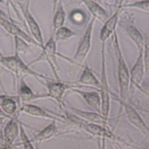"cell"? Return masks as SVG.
<instances>
[{"instance_id": "8d00e7d4", "label": "cell", "mask_w": 149, "mask_h": 149, "mask_svg": "<svg viewBox=\"0 0 149 149\" xmlns=\"http://www.w3.org/2000/svg\"><path fill=\"white\" fill-rule=\"evenodd\" d=\"M0 133H2V132H1V130H0Z\"/></svg>"}, {"instance_id": "52a82bcc", "label": "cell", "mask_w": 149, "mask_h": 149, "mask_svg": "<svg viewBox=\"0 0 149 149\" xmlns=\"http://www.w3.org/2000/svg\"><path fill=\"white\" fill-rule=\"evenodd\" d=\"M79 127L82 130L90 134V135L96 138H101L103 139H108L114 142H119L122 143H125L126 141L121 137L118 136L113 133L108 125H100L97 123H92V122H86L84 121H77Z\"/></svg>"}, {"instance_id": "4dcf8cb0", "label": "cell", "mask_w": 149, "mask_h": 149, "mask_svg": "<svg viewBox=\"0 0 149 149\" xmlns=\"http://www.w3.org/2000/svg\"><path fill=\"white\" fill-rule=\"evenodd\" d=\"M0 148H4V138L2 133H0Z\"/></svg>"}, {"instance_id": "ba28073f", "label": "cell", "mask_w": 149, "mask_h": 149, "mask_svg": "<svg viewBox=\"0 0 149 149\" xmlns=\"http://www.w3.org/2000/svg\"><path fill=\"white\" fill-rule=\"evenodd\" d=\"M17 4L21 11L25 22H26L29 32H30L31 36L40 45L41 48H42L45 44V41H44L43 34H42V31L41 30L39 23H37L35 17L31 13L29 6L20 2V1H17Z\"/></svg>"}, {"instance_id": "f546056e", "label": "cell", "mask_w": 149, "mask_h": 149, "mask_svg": "<svg viewBox=\"0 0 149 149\" xmlns=\"http://www.w3.org/2000/svg\"><path fill=\"white\" fill-rule=\"evenodd\" d=\"M20 1V0H8V1H9V2L10 3V4H12V5H13V8H14V10H15V11H16V10H15V5H14V4H17V1ZM16 13H17V17H18L20 19V14H19V13H17V11H16Z\"/></svg>"}, {"instance_id": "d6986e66", "label": "cell", "mask_w": 149, "mask_h": 149, "mask_svg": "<svg viewBox=\"0 0 149 149\" xmlns=\"http://www.w3.org/2000/svg\"><path fill=\"white\" fill-rule=\"evenodd\" d=\"M59 133V130L56 125V121L52 120L50 123L48 124L41 131H39L32 139H31V142L41 143L45 141H49L54 137L57 136Z\"/></svg>"}, {"instance_id": "f1b7e54d", "label": "cell", "mask_w": 149, "mask_h": 149, "mask_svg": "<svg viewBox=\"0 0 149 149\" xmlns=\"http://www.w3.org/2000/svg\"><path fill=\"white\" fill-rule=\"evenodd\" d=\"M124 1H125V0H114V3H113V12H122V10H123Z\"/></svg>"}, {"instance_id": "d590c367", "label": "cell", "mask_w": 149, "mask_h": 149, "mask_svg": "<svg viewBox=\"0 0 149 149\" xmlns=\"http://www.w3.org/2000/svg\"><path fill=\"white\" fill-rule=\"evenodd\" d=\"M1 55H1V52H0V56H1Z\"/></svg>"}, {"instance_id": "8992f818", "label": "cell", "mask_w": 149, "mask_h": 149, "mask_svg": "<svg viewBox=\"0 0 149 149\" xmlns=\"http://www.w3.org/2000/svg\"><path fill=\"white\" fill-rule=\"evenodd\" d=\"M95 21L96 19L94 17L90 18L74 54V61L79 65L82 64L85 61L86 58L91 50L92 39H93V33Z\"/></svg>"}, {"instance_id": "484cf974", "label": "cell", "mask_w": 149, "mask_h": 149, "mask_svg": "<svg viewBox=\"0 0 149 149\" xmlns=\"http://www.w3.org/2000/svg\"><path fill=\"white\" fill-rule=\"evenodd\" d=\"M125 8L137 9L141 11L149 13V0H141V1H137L135 2L124 4L123 9Z\"/></svg>"}, {"instance_id": "5bb4252c", "label": "cell", "mask_w": 149, "mask_h": 149, "mask_svg": "<svg viewBox=\"0 0 149 149\" xmlns=\"http://www.w3.org/2000/svg\"><path fill=\"white\" fill-rule=\"evenodd\" d=\"M18 113H15L12 116L8 121L3 132L4 138V148H11L14 144L19 135V126L20 122L18 120Z\"/></svg>"}, {"instance_id": "9a60e30c", "label": "cell", "mask_w": 149, "mask_h": 149, "mask_svg": "<svg viewBox=\"0 0 149 149\" xmlns=\"http://www.w3.org/2000/svg\"><path fill=\"white\" fill-rule=\"evenodd\" d=\"M145 67L143 62V49L138 50V55L135 63L130 69V85L135 86L137 88L140 87L145 77Z\"/></svg>"}, {"instance_id": "30bf717a", "label": "cell", "mask_w": 149, "mask_h": 149, "mask_svg": "<svg viewBox=\"0 0 149 149\" xmlns=\"http://www.w3.org/2000/svg\"><path fill=\"white\" fill-rule=\"evenodd\" d=\"M0 26L12 36L21 38V39H24L26 42H27L29 45H34V46L41 48L40 45L30 34H28L17 25H16L15 23L8 20L6 17H3L1 14H0Z\"/></svg>"}, {"instance_id": "d6a6232c", "label": "cell", "mask_w": 149, "mask_h": 149, "mask_svg": "<svg viewBox=\"0 0 149 149\" xmlns=\"http://www.w3.org/2000/svg\"><path fill=\"white\" fill-rule=\"evenodd\" d=\"M0 117H9L5 113H4V111L1 110V108H0Z\"/></svg>"}, {"instance_id": "e0dca14e", "label": "cell", "mask_w": 149, "mask_h": 149, "mask_svg": "<svg viewBox=\"0 0 149 149\" xmlns=\"http://www.w3.org/2000/svg\"><path fill=\"white\" fill-rule=\"evenodd\" d=\"M68 111L86 122L100 124V125H108V126L109 125V119H106L104 116H102V114L96 111L91 112L83 111L74 106H68Z\"/></svg>"}, {"instance_id": "277c9868", "label": "cell", "mask_w": 149, "mask_h": 149, "mask_svg": "<svg viewBox=\"0 0 149 149\" xmlns=\"http://www.w3.org/2000/svg\"><path fill=\"white\" fill-rule=\"evenodd\" d=\"M41 49H42L41 53L28 64L31 66L36 63L45 61L52 68L57 80H60L57 72V69L58 68V63H57V42L55 41L53 35H52L48 39V40L44 44L43 47Z\"/></svg>"}, {"instance_id": "7402d4cb", "label": "cell", "mask_w": 149, "mask_h": 149, "mask_svg": "<svg viewBox=\"0 0 149 149\" xmlns=\"http://www.w3.org/2000/svg\"><path fill=\"white\" fill-rule=\"evenodd\" d=\"M53 19H52V27L53 31L61 26H64L66 18V13L63 5V0H58L55 10L53 12Z\"/></svg>"}, {"instance_id": "9c48e42d", "label": "cell", "mask_w": 149, "mask_h": 149, "mask_svg": "<svg viewBox=\"0 0 149 149\" xmlns=\"http://www.w3.org/2000/svg\"><path fill=\"white\" fill-rule=\"evenodd\" d=\"M47 88V93L49 98L55 100L59 106H64L63 98L65 92L72 88V86L66 83L62 82L60 80L52 81L50 79L45 80L43 83Z\"/></svg>"}, {"instance_id": "ffe728a7", "label": "cell", "mask_w": 149, "mask_h": 149, "mask_svg": "<svg viewBox=\"0 0 149 149\" xmlns=\"http://www.w3.org/2000/svg\"><path fill=\"white\" fill-rule=\"evenodd\" d=\"M80 1L85 5L88 11L96 20H98L99 21L103 23L109 18V13L104 7L100 5V3L97 2L95 0H80Z\"/></svg>"}, {"instance_id": "cb8c5ba5", "label": "cell", "mask_w": 149, "mask_h": 149, "mask_svg": "<svg viewBox=\"0 0 149 149\" xmlns=\"http://www.w3.org/2000/svg\"><path fill=\"white\" fill-rule=\"evenodd\" d=\"M76 35H77V33L74 31L65 26H61L57 29L53 33L54 38L57 42H65L74 37Z\"/></svg>"}, {"instance_id": "ac0fdd59", "label": "cell", "mask_w": 149, "mask_h": 149, "mask_svg": "<svg viewBox=\"0 0 149 149\" xmlns=\"http://www.w3.org/2000/svg\"><path fill=\"white\" fill-rule=\"evenodd\" d=\"M73 93H77L84 100V101L95 111L101 114V97L99 92L84 91L77 88L71 89Z\"/></svg>"}, {"instance_id": "5b68a950", "label": "cell", "mask_w": 149, "mask_h": 149, "mask_svg": "<svg viewBox=\"0 0 149 149\" xmlns=\"http://www.w3.org/2000/svg\"><path fill=\"white\" fill-rule=\"evenodd\" d=\"M111 97L112 99L117 101L121 106V107L123 109L128 122L143 135L147 137L149 136V127L146 125L145 121L141 117V116L137 111L136 109L132 105L128 103L127 100H121L119 96L115 95L113 93H111Z\"/></svg>"}, {"instance_id": "8fae6325", "label": "cell", "mask_w": 149, "mask_h": 149, "mask_svg": "<svg viewBox=\"0 0 149 149\" xmlns=\"http://www.w3.org/2000/svg\"><path fill=\"white\" fill-rule=\"evenodd\" d=\"M118 24H119V26L123 28L127 36L135 44L138 50L143 49L145 37L141 33V32L137 29L132 20H130V17H123L120 23L119 20Z\"/></svg>"}, {"instance_id": "44dd1931", "label": "cell", "mask_w": 149, "mask_h": 149, "mask_svg": "<svg viewBox=\"0 0 149 149\" xmlns=\"http://www.w3.org/2000/svg\"><path fill=\"white\" fill-rule=\"evenodd\" d=\"M78 82L83 85L95 87L98 90L100 87V79H97L95 73L93 72V69L87 64L84 65Z\"/></svg>"}, {"instance_id": "3957f363", "label": "cell", "mask_w": 149, "mask_h": 149, "mask_svg": "<svg viewBox=\"0 0 149 149\" xmlns=\"http://www.w3.org/2000/svg\"><path fill=\"white\" fill-rule=\"evenodd\" d=\"M101 49H100V87L99 88L100 97H101V114L106 119H109V113L111 109V91L109 88V81H108L107 69H106V43L101 42Z\"/></svg>"}, {"instance_id": "836d02e7", "label": "cell", "mask_w": 149, "mask_h": 149, "mask_svg": "<svg viewBox=\"0 0 149 149\" xmlns=\"http://www.w3.org/2000/svg\"><path fill=\"white\" fill-rule=\"evenodd\" d=\"M31 1V0H26V4L27 6H29V7H30V3Z\"/></svg>"}, {"instance_id": "7c38bea8", "label": "cell", "mask_w": 149, "mask_h": 149, "mask_svg": "<svg viewBox=\"0 0 149 149\" xmlns=\"http://www.w3.org/2000/svg\"><path fill=\"white\" fill-rule=\"evenodd\" d=\"M25 77H21L18 79V95L17 97L19 101L22 103H29L34 100H40V99L48 98L47 93H33L24 80Z\"/></svg>"}, {"instance_id": "e575fe53", "label": "cell", "mask_w": 149, "mask_h": 149, "mask_svg": "<svg viewBox=\"0 0 149 149\" xmlns=\"http://www.w3.org/2000/svg\"><path fill=\"white\" fill-rule=\"evenodd\" d=\"M95 1H97V2L100 3V2H101V1H102V0H95Z\"/></svg>"}, {"instance_id": "1f68e13d", "label": "cell", "mask_w": 149, "mask_h": 149, "mask_svg": "<svg viewBox=\"0 0 149 149\" xmlns=\"http://www.w3.org/2000/svg\"><path fill=\"white\" fill-rule=\"evenodd\" d=\"M58 0H52V13L55 10L57 4H58Z\"/></svg>"}, {"instance_id": "7a4b0ae2", "label": "cell", "mask_w": 149, "mask_h": 149, "mask_svg": "<svg viewBox=\"0 0 149 149\" xmlns=\"http://www.w3.org/2000/svg\"><path fill=\"white\" fill-rule=\"evenodd\" d=\"M0 64L7 68L10 72L13 73L19 79L21 77L31 76L37 79H49L47 76L38 73L32 69L29 64H26L20 58V55L17 52L11 56H0Z\"/></svg>"}, {"instance_id": "4fadbf2b", "label": "cell", "mask_w": 149, "mask_h": 149, "mask_svg": "<svg viewBox=\"0 0 149 149\" xmlns=\"http://www.w3.org/2000/svg\"><path fill=\"white\" fill-rule=\"evenodd\" d=\"M19 113H26L31 116L37 118H42V119H50V120H55L56 122H61L63 123H65L66 120L65 119H61L59 116H55L51 113L48 112L45 109L36 106V105L31 104V103H24L22 104L21 106L19 108Z\"/></svg>"}, {"instance_id": "2e32d148", "label": "cell", "mask_w": 149, "mask_h": 149, "mask_svg": "<svg viewBox=\"0 0 149 149\" xmlns=\"http://www.w3.org/2000/svg\"><path fill=\"white\" fill-rule=\"evenodd\" d=\"M121 13L122 12L119 11L113 12V15L109 16V18L103 23V27L100 29V35H99L100 42L106 43L109 38L113 36V33L116 31Z\"/></svg>"}, {"instance_id": "603a6c76", "label": "cell", "mask_w": 149, "mask_h": 149, "mask_svg": "<svg viewBox=\"0 0 149 149\" xmlns=\"http://www.w3.org/2000/svg\"><path fill=\"white\" fill-rule=\"evenodd\" d=\"M0 108L8 116L14 115L18 110L15 100L8 96H0Z\"/></svg>"}, {"instance_id": "4316f807", "label": "cell", "mask_w": 149, "mask_h": 149, "mask_svg": "<svg viewBox=\"0 0 149 149\" xmlns=\"http://www.w3.org/2000/svg\"><path fill=\"white\" fill-rule=\"evenodd\" d=\"M15 40V52L20 55V53H25L28 51L30 50V47L29 44L24 39H21L17 36H14Z\"/></svg>"}, {"instance_id": "d4e9b609", "label": "cell", "mask_w": 149, "mask_h": 149, "mask_svg": "<svg viewBox=\"0 0 149 149\" xmlns=\"http://www.w3.org/2000/svg\"><path fill=\"white\" fill-rule=\"evenodd\" d=\"M19 138H20V144L21 146L25 149H29V148H34V146L33 145V143L31 142L30 138L28 136L27 133H26V130L24 129V127L20 124L19 126Z\"/></svg>"}, {"instance_id": "83f0119b", "label": "cell", "mask_w": 149, "mask_h": 149, "mask_svg": "<svg viewBox=\"0 0 149 149\" xmlns=\"http://www.w3.org/2000/svg\"><path fill=\"white\" fill-rule=\"evenodd\" d=\"M143 62L145 72L149 78V33L145 36L143 46Z\"/></svg>"}, {"instance_id": "6da1fadb", "label": "cell", "mask_w": 149, "mask_h": 149, "mask_svg": "<svg viewBox=\"0 0 149 149\" xmlns=\"http://www.w3.org/2000/svg\"><path fill=\"white\" fill-rule=\"evenodd\" d=\"M112 36H113V47L116 52V61H117V80L119 91V97L121 100H127L130 88V69L124 58L116 31L113 33Z\"/></svg>"}]
</instances>
